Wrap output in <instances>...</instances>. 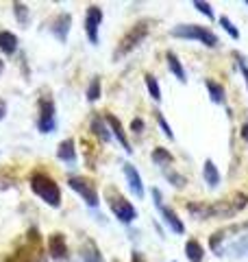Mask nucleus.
<instances>
[{"instance_id": "28", "label": "nucleus", "mask_w": 248, "mask_h": 262, "mask_svg": "<svg viewBox=\"0 0 248 262\" xmlns=\"http://www.w3.org/2000/svg\"><path fill=\"white\" fill-rule=\"evenodd\" d=\"M155 118H157V122H159V127L163 129V134L170 138V140H175V134H172V129H170V125H168V120L163 118V114L161 112H155Z\"/></svg>"}, {"instance_id": "23", "label": "nucleus", "mask_w": 248, "mask_h": 262, "mask_svg": "<svg viewBox=\"0 0 248 262\" xmlns=\"http://www.w3.org/2000/svg\"><path fill=\"white\" fill-rule=\"evenodd\" d=\"M92 131H94V136H98L103 142H109L111 140V134L107 131V125H105V120L101 116H94L92 118Z\"/></svg>"}, {"instance_id": "36", "label": "nucleus", "mask_w": 248, "mask_h": 262, "mask_svg": "<svg viewBox=\"0 0 248 262\" xmlns=\"http://www.w3.org/2000/svg\"><path fill=\"white\" fill-rule=\"evenodd\" d=\"M133 262H144V258H142V256H139V253L135 251V253H133Z\"/></svg>"}, {"instance_id": "1", "label": "nucleus", "mask_w": 248, "mask_h": 262, "mask_svg": "<svg viewBox=\"0 0 248 262\" xmlns=\"http://www.w3.org/2000/svg\"><path fill=\"white\" fill-rule=\"evenodd\" d=\"M209 247L218 256H248V223L237 225V236H231V227H222L209 238Z\"/></svg>"}, {"instance_id": "5", "label": "nucleus", "mask_w": 248, "mask_h": 262, "mask_svg": "<svg viewBox=\"0 0 248 262\" xmlns=\"http://www.w3.org/2000/svg\"><path fill=\"white\" fill-rule=\"evenodd\" d=\"M172 37H181V39H196V42L205 44L207 48H216L218 42V35L213 31H209L207 27H201V24H179L170 31Z\"/></svg>"}, {"instance_id": "15", "label": "nucleus", "mask_w": 248, "mask_h": 262, "mask_svg": "<svg viewBox=\"0 0 248 262\" xmlns=\"http://www.w3.org/2000/svg\"><path fill=\"white\" fill-rule=\"evenodd\" d=\"M70 24H72V18L70 13H61L59 18L55 20V27H53V33L59 42H65L68 39V33H70Z\"/></svg>"}, {"instance_id": "14", "label": "nucleus", "mask_w": 248, "mask_h": 262, "mask_svg": "<svg viewBox=\"0 0 248 262\" xmlns=\"http://www.w3.org/2000/svg\"><path fill=\"white\" fill-rule=\"evenodd\" d=\"M107 125H109V129L113 131V136L118 138V142L122 144V149L127 151V153H133V149H131V142H129V138H127V134H124V127H122V122L115 118V116H111V114H107Z\"/></svg>"}, {"instance_id": "33", "label": "nucleus", "mask_w": 248, "mask_h": 262, "mask_svg": "<svg viewBox=\"0 0 248 262\" xmlns=\"http://www.w3.org/2000/svg\"><path fill=\"white\" fill-rule=\"evenodd\" d=\"M131 129H133V134H142V129H144L142 118H135L133 122H131Z\"/></svg>"}, {"instance_id": "32", "label": "nucleus", "mask_w": 248, "mask_h": 262, "mask_svg": "<svg viewBox=\"0 0 248 262\" xmlns=\"http://www.w3.org/2000/svg\"><path fill=\"white\" fill-rule=\"evenodd\" d=\"M235 57H237L239 72H242V77H244V81H246V88H248V63H246V59H244V57H239L237 53H235Z\"/></svg>"}, {"instance_id": "13", "label": "nucleus", "mask_w": 248, "mask_h": 262, "mask_svg": "<svg viewBox=\"0 0 248 262\" xmlns=\"http://www.w3.org/2000/svg\"><path fill=\"white\" fill-rule=\"evenodd\" d=\"M122 170H124V177H127V182H129V188H131V192H133L137 199H142L144 196V184H142V177H139L137 173V168L133 166V164H122Z\"/></svg>"}, {"instance_id": "38", "label": "nucleus", "mask_w": 248, "mask_h": 262, "mask_svg": "<svg viewBox=\"0 0 248 262\" xmlns=\"http://www.w3.org/2000/svg\"><path fill=\"white\" fill-rule=\"evenodd\" d=\"M246 5H248V0H246Z\"/></svg>"}, {"instance_id": "7", "label": "nucleus", "mask_w": 248, "mask_h": 262, "mask_svg": "<svg viewBox=\"0 0 248 262\" xmlns=\"http://www.w3.org/2000/svg\"><path fill=\"white\" fill-rule=\"evenodd\" d=\"M105 196H107V203H109L111 212L115 214V219H118L120 223H133V221L137 219V210L133 208V203H131L127 196H122L115 188H107Z\"/></svg>"}, {"instance_id": "27", "label": "nucleus", "mask_w": 248, "mask_h": 262, "mask_svg": "<svg viewBox=\"0 0 248 262\" xmlns=\"http://www.w3.org/2000/svg\"><path fill=\"white\" fill-rule=\"evenodd\" d=\"M220 27H222V29H225V31L229 33V35H231V39H239V29H237L235 24H233V22H231V20L227 18V15H222V18H220Z\"/></svg>"}, {"instance_id": "29", "label": "nucleus", "mask_w": 248, "mask_h": 262, "mask_svg": "<svg viewBox=\"0 0 248 262\" xmlns=\"http://www.w3.org/2000/svg\"><path fill=\"white\" fill-rule=\"evenodd\" d=\"M163 175L168 177L170 182L175 184L177 188H183V186H185V177H183V175H179V173H175V170H172V168H170V170H163Z\"/></svg>"}, {"instance_id": "16", "label": "nucleus", "mask_w": 248, "mask_h": 262, "mask_svg": "<svg viewBox=\"0 0 248 262\" xmlns=\"http://www.w3.org/2000/svg\"><path fill=\"white\" fill-rule=\"evenodd\" d=\"M203 177H205V184L209 188H216L220 184V173H218V166L213 164V160H205V164H203Z\"/></svg>"}, {"instance_id": "18", "label": "nucleus", "mask_w": 248, "mask_h": 262, "mask_svg": "<svg viewBox=\"0 0 248 262\" xmlns=\"http://www.w3.org/2000/svg\"><path fill=\"white\" fill-rule=\"evenodd\" d=\"M165 61H168V68H170L172 75H175V77L181 81V83H185V81H187V75H185L183 63H181V59L177 57V53H172V51H170L168 55H165Z\"/></svg>"}, {"instance_id": "21", "label": "nucleus", "mask_w": 248, "mask_h": 262, "mask_svg": "<svg viewBox=\"0 0 248 262\" xmlns=\"http://www.w3.org/2000/svg\"><path fill=\"white\" fill-rule=\"evenodd\" d=\"M185 256L192 260V262H203L205 251L201 247V243H198V241H187L185 243Z\"/></svg>"}, {"instance_id": "20", "label": "nucleus", "mask_w": 248, "mask_h": 262, "mask_svg": "<svg viewBox=\"0 0 248 262\" xmlns=\"http://www.w3.org/2000/svg\"><path fill=\"white\" fill-rule=\"evenodd\" d=\"M0 51L5 55H13L18 51V37L11 31H0Z\"/></svg>"}, {"instance_id": "31", "label": "nucleus", "mask_w": 248, "mask_h": 262, "mask_svg": "<svg viewBox=\"0 0 248 262\" xmlns=\"http://www.w3.org/2000/svg\"><path fill=\"white\" fill-rule=\"evenodd\" d=\"M194 7H196V9L198 11H201V13H205L207 15V18H213V9H211V5L209 3H201V0H196V3H194Z\"/></svg>"}, {"instance_id": "3", "label": "nucleus", "mask_w": 248, "mask_h": 262, "mask_svg": "<svg viewBox=\"0 0 248 262\" xmlns=\"http://www.w3.org/2000/svg\"><path fill=\"white\" fill-rule=\"evenodd\" d=\"M148 33H151V20L135 22L133 27L124 33V37L120 39V44H118V48H115V53H113V61H120L122 57H127L131 51H135V48L146 39Z\"/></svg>"}, {"instance_id": "35", "label": "nucleus", "mask_w": 248, "mask_h": 262, "mask_svg": "<svg viewBox=\"0 0 248 262\" xmlns=\"http://www.w3.org/2000/svg\"><path fill=\"white\" fill-rule=\"evenodd\" d=\"M5 116H7V103L0 98V120H3Z\"/></svg>"}, {"instance_id": "6", "label": "nucleus", "mask_w": 248, "mask_h": 262, "mask_svg": "<svg viewBox=\"0 0 248 262\" xmlns=\"http://www.w3.org/2000/svg\"><path fill=\"white\" fill-rule=\"evenodd\" d=\"M5 262H41V238L35 227L29 229V236L24 238V245L15 249L11 256H7Z\"/></svg>"}, {"instance_id": "17", "label": "nucleus", "mask_w": 248, "mask_h": 262, "mask_svg": "<svg viewBox=\"0 0 248 262\" xmlns=\"http://www.w3.org/2000/svg\"><path fill=\"white\" fill-rule=\"evenodd\" d=\"M57 158L63 160V162H68V164L77 162V146H74L72 138H68V140H63L59 144V149H57Z\"/></svg>"}, {"instance_id": "22", "label": "nucleus", "mask_w": 248, "mask_h": 262, "mask_svg": "<svg viewBox=\"0 0 248 262\" xmlns=\"http://www.w3.org/2000/svg\"><path fill=\"white\" fill-rule=\"evenodd\" d=\"M205 88L209 90V96L213 103H225V88H222L220 83H216L213 79H207L205 81Z\"/></svg>"}, {"instance_id": "9", "label": "nucleus", "mask_w": 248, "mask_h": 262, "mask_svg": "<svg viewBox=\"0 0 248 262\" xmlns=\"http://www.w3.org/2000/svg\"><path fill=\"white\" fill-rule=\"evenodd\" d=\"M57 127V120H55V103L53 98L48 96H41L39 98V118H37V129L41 134H51Z\"/></svg>"}, {"instance_id": "30", "label": "nucleus", "mask_w": 248, "mask_h": 262, "mask_svg": "<svg viewBox=\"0 0 248 262\" xmlns=\"http://www.w3.org/2000/svg\"><path fill=\"white\" fill-rule=\"evenodd\" d=\"M15 15H18V22L20 24H27L29 22V7L27 5H20V3H15Z\"/></svg>"}, {"instance_id": "19", "label": "nucleus", "mask_w": 248, "mask_h": 262, "mask_svg": "<svg viewBox=\"0 0 248 262\" xmlns=\"http://www.w3.org/2000/svg\"><path fill=\"white\" fill-rule=\"evenodd\" d=\"M81 256H83V262H103V256H101V249L94 241H85L81 247Z\"/></svg>"}, {"instance_id": "11", "label": "nucleus", "mask_w": 248, "mask_h": 262, "mask_svg": "<svg viewBox=\"0 0 248 262\" xmlns=\"http://www.w3.org/2000/svg\"><path fill=\"white\" fill-rule=\"evenodd\" d=\"M101 22H103V9L101 7H87V15H85V33L89 44H98V31H101Z\"/></svg>"}, {"instance_id": "24", "label": "nucleus", "mask_w": 248, "mask_h": 262, "mask_svg": "<svg viewBox=\"0 0 248 262\" xmlns=\"http://www.w3.org/2000/svg\"><path fill=\"white\" fill-rule=\"evenodd\" d=\"M153 162L157 164V166H170L172 162H175V158H172V153L170 151H165L163 146H157V149L153 151Z\"/></svg>"}, {"instance_id": "12", "label": "nucleus", "mask_w": 248, "mask_h": 262, "mask_svg": "<svg viewBox=\"0 0 248 262\" xmlns=\"http://www.w3.org/2000/svg\"><path fill=\"white\" fill-rule=\"evenodd\" d=\"M48 251H51V256L59 262L70 260V249H68V243H65L63 234H53L51 238H48Z\"/></svg>"}, {"instance_id": "25", "label": "nucleus", "mask_w": 248, "mask_h": 262, "mask_svg": "<svg viewBox=\"0 0 248 262\" xmlns=\"http://www.w3.org/2000/svg\"><path fill=\"white\" fill-rule=\"evenodd\" d=\"M144 81H146L148 94L153 96V101L159 103V101H161V90H159V83H157V79H155L153 75H146V77H144Z\"/></svg>"}, {"instance_id": "37", "label": "nucleus", "mask_w": 248, "mask_h": 262, "mask_svg": "<svg viewBox=\"0 0 248 262\" xmlns=\"http://www.w3.org/2000/svg\"><path fill=\"white\" fill-rule=\"evenodd\" d=\"M0 72H3V61H0Z\"/></svg>"}, {"instance_id": "26", "label": "nucleus", "mask_w": 248, "mask_h": 262, "mask_svg": "<svg viewBox=\"0 0 248 262\" xmlns=\"http://www.w3.org/2000/svg\"><path fill=\"white\" fill-rule=\"evenodd\" d=\"M101 98V79L98 77H94L92 79V83H89V88H87V101H98Z\"/></svg>"}, {"instance_id": "2", "label": "nucleus", "mask_w": 248, "mask_h": 262, "mask_svg": "<svg viewBox=\"0 0 248 262\" xmlns=\"http://www.w3.org/2000/svg\"><path fill=\"white\" fill-rule=\"evenodd\" d=\"M248 206V194L246 192H231L225 199H218L213 203H207L209 208V219H231L239 214Z\"/></svg>"}, {"instance_id": "8", "label": "nucleus", "mask_w": 248, "mask_h": 262, "mask_svg": "<svg viewBox=\"0 0 248 262\" xmlns=\"http://www.w3.org/2000/svg\"><path fill=\"white\" fill-rule=\"evenodd\" d=\"M68 184H70L72 190H77L83 196V201H85L89 208L98 206V190H96V184L92 182V179H87V177H70Z\"/></svg>"}, {"instance_id": "4", "label": "nucleus", "mask_w": 248, "mask_h": 262, "mask_svg": "<svg viewBox=\"0 0 248 262\" xmlns=\"http://www.w3.org/2000/svg\"><path fill=\"white\" fill-rule=\"evenodd\" d=\"M31 188L41 201H46L51 208H59L61 206V190L55 184L53 177H48L46 173H33L31 175Z\"/></svg>"}, {"instance_id": "10", "label": "nucleus", "mask_w": 248, "mask_h": 262, "mask_svg": "<svg viewBox=\"0 0 248 262\" xmlns=\"http://www.w3.org/2000/svg\"><path fill=\"white\" fill-rule=\"evenodd\" d=\"M153 196H155V206H157V210H159V214L163 216L165 225H168L175 234H183V232H185L183 221H181V219L177 216V212H175V210L165 208L163 203H161V192H159V188H153Z\"/></svg>"}, {"instance_id": "34", "label": "nucleus", "mask_w": 248, "mask_h": 262, "mask_svg": "<svg viewBox=\"0 0 248 262\" xmlns=\"http://www.w3.org/2000/svg\"><path fill=\"white\" fill-rule=\"evenodd\" d=\"M239 136H242L244 140L248 142V122H244V125H242V129H239Z\"/></svg>"}]
</instances>
